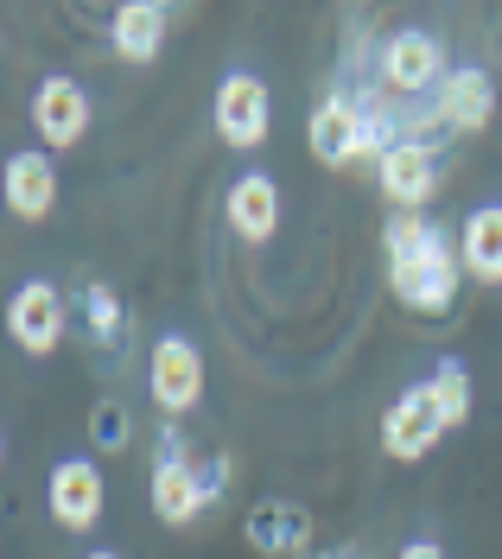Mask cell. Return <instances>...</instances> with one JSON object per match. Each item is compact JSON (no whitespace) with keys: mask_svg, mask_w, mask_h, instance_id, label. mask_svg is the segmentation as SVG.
<instances>
[{"mask_svg":"<svg viewBox=\"0 0 502 559\" xmlns=\"http://www.w3.org/2000/svg\"><path fill=\"white\" fill-rule=\"evenodd\" d=\"M382 248H389V286H395V299L407 312L439 318L458 306L465 261H458V242L439 236V223H427L420 210H389Z\"/></svg>","mask_w":502,"mask_h":559,"instance_id":"obj_1","label":"cell"},{"mask_svg":"<svg viewBox=\"0 0 502 559\" xmlns=\"http://www.w3.org/2000/svg\"><path fill=\"white\" fill-rule=\"evenodd\" d=\"M236 484V457L216 452L211 464L184 445V432L166 419L159 426V457H153V484H146V496H153V515L166 527H191L204 522L216 502H223V489Z\"/></svg>","mask_w":502,"mask_h":559,"instance_id":"obj_2","label":"cell"},{"mask_svg":"<svg viewBox=\"0 0 502 559\" xmlns=\"http://www.w3.org/2000/svg\"><path fill=\"white\" fill-rule=\"evenodd\" d=\"M445 76H452L445 70V45L427 26H395L375 45V83L389 96H401V103H432L445 90Z\"/></svg>","mask_w":502,"mask_h":559,"instance_id":"obj_3","label":"cell"},{"mask_svg":"<svg viewBox=\"0 0 502 559\" xmlns=\"http://www.w3.org/2000/svg\"><path fill=\"white\" fill-rule=\"evenodd\" d=\"M146 394L166 419H184L204 401V349L191 344L184 331H166L146 349Z\"/></svg>","mask_w":502,"mask_h":559,"instance_id":"obj_4","label":"cell"},{"mask_svg":"<svg viewBox=\"0 0 502 559\" xmlns=\"http://www.w3.org/2000/svg\"><path fill=\"white\" fill-rule=\"evenodd\" d=\"M211 121H216V134H223V146H242V153L267 146V134H274V96H267V83L249 76V70H229L216 83Z\"/></svg>","mask_w":502,"mask_h":559,"instance_id":"obj_5","label":"cell"},{"mask_svg":"<svg viewBox=\"0 0 502 559\" xmlns=\"http://www.w3.org/2000/svg\"><path fill=\"white\" fill-rule=\"evenodd\" d=\"M71 331L83 337V349H89L96 362H108V369L128 356V337H134L121 293H115V286H103V280H83V286L71 293Z\"/></svg>","mask_w":502,"mask_h":559,"instance_id":"obj_6","label":"cell"},{"mask_svg":"<svg viewBox=\"0 0 502 559\" xmlns=\"http://www.w3.org/2000/svg\"><path fill=\"white\" fill-rule=\"evenodd\" d=\"M7 331L26 356H51V349L71 337V299L51 286V280H26L13 299H7Z\"/></svg>","mask_w":502,"mask_h":559,"instance_id":"obj_7","label":"cell"},{"mask_svg":"<svg viewBox=\"0 0 502 559\" xmlns=\"http://www.w3.org/2000/svg\"><path fill=\"white\" fill-rule=\"evenodd\" d=\"M375 185H382L389 210H420V216H427V204L439 198V185H445L439 146H432V140H401L395 153H382Z\"/></svg>","mask_w":502,"mask_h":559,"instance_id":"obj_8","label":"cell"},{"mask_svg":"<svg viewBox=\"0 0 502 559\" xmlns=\"http://www.w3.org/2000/svg\"><path fill=\"white\" fill-rule=\"evenodd\" d=\"M45 509H51V522L64 527V534H89L108 509L103 471L89 457H58L51 464V484H45Z\"/></svg>","mask_w":502,"mask_h":559,"instance_id":"obj_9","label":"cell"},{"mask_svg":"<svg viewBox=\"0 0 502 559\" xmlns=\"http://www.w3.org/2000/svg\"><path fill=\"white\" fill-rule=\"evenodd\" d=\"M306 146L324 173H344V166H362V103L357 90H331L312 121H306Z\"/></svg>","mask_w":502,"mask_h":559,"instance_id":"obj_10","label":"cell"},{"mask_svg":"<svg viewBox=\"0 0 502 559\" xmlns=\"http://www.w3.org/2000/svg\"><path fill=\"white\" fill-rule=\"evenodd\" d=\"M89 90L76 83V76H38L33 90V128H38V146L45 153H64V146H76V140L89 134Z\"/></svg>","mask_w":502,"mask_h":559,"instance_id":"obj_11","label":"cell"},{"mask_svg":"<svg viewBox=\"0 0 502 559\" xmlns=\"http://www.w3.org/2000/svg\"><path fill=\"white\" fill-rule=\"evenodd\" d=\"M439 439H445V419L432 407L427 382H414L407 394H395V407L382 414V452L395 457V464H420Z\"/></svg>","mask_w":502,"mask_h":559,"instance_id":"obj_12","label":"cell"},{"mask_svg":"<svg viewBox=\"0 0 502 559\" xmlns=\"http://www.w3.org/2000/svg\"><path fill=\"white\" fill-rule=\"evenodd\" d=\"M7 210L20 223H45L58 210V166H51L45 146H20L7 159Z\"/></svg>","mask_w":502,"mask_h":559,"instance_id":"obj_13","label":"cell"},{"mask_svg":"<svg viewBox=\"0 0 502 559\" xmlns=\"http://www.w3.org/2000/svg\"><path fill=\"white\" fill-rule=\"evenodd\" d=\"M254 554H299V547H312V509L306 502H287V496H267V502H254L249 522H242Z\"/></svg>","mask_w":502,"mask_h":559,"instance_id":"obj_14","label":"cell"},{"mask_svg":"<svg viewBox=\"0 0 502 559\" xmlns=\"http://www.w3.org/2000/svg\"><path fill=\"white\" fill-rule=\"evenodd\" d=\"M490 115H497V76L477 70V64L452 70L445 90H439V121H445L452 134H483Z\"/></svg>","mask_w":502,"mask_h":559,"instance_id":"obj_15","label":"cell"},{"mask_svg":"<svg viewBox=\"0 0 502 559\" xmlns=\"http://www.w3.org/2000/svg\"><path fill=\"white\" fill-rule=\"evenodd\" d=\"M166 26H172V13L159 0H121L115 20H108V45H115L121 64H153L159 45H166Z\"/></svg>","mask_w":502,"mask_h":559,"instance_id":"obj_16","label":"cell"},{"mask_svg":"<svg viewBox=\"0 0 502 559\" xmlns=\"http://www.w3.org/2000/svg\"><path fill=\"white\" fill-rule=\"evenodd\" d=\"M223 210H229V229H236L242 242L261 248L274 229H280V185H274L267 173H242L236 185H229Z\"/></svg>","mask_w":502,"mask_h":559,"instance_id":"obj_17","label":"cell"},{"mask_svg":"<svg viewBox=\"0 0 502 559\" xmlns=\"http://www.w3.org/2000/svg\"><path fill=\"white\" fill-rule=\"evenodd\" d=\"M458 261L465 280L477 286H502V204H477L458 229Z\"/></svg>","mask_w":502,"mask_h":559,"instance_id":"obj_18","label":"cell"},{"mask_svg":"<svg viewBox=\"0 0 502 559\" xmlns=\"http://www.w3.org/2000/svg\"><path fill=\"white\" fill-rule=\"evenodd\" d=\"M427 394H432V407H439V419H445V432H458L470 419V369L458 356H445L427 376Z\"/></svg>","mask_w":502,"mask_h":559,"instance_id":"obj_19","label":"cell"},{"mask_svg":"<svg viewBox=\"0 0 502 559\" xmlns=\"http://www.w3.org/2000/svg\"><path fill=\"white\" fill-rule=\"evenodd\" d=\"M128 439H134L128 401H96V407H89V445L115 457V452H128Z\"/></svg>","mask_w":502,"mask_h":559,"instance_id":"obj_20","label":"cell"},{"mask_svg":"<svg viewBox=\"0 0 502 559\" xmlns=\"http://www.w3.org/2000/svg\"><path fill=\"white\" fill-rule=\"evenodd\" d=\"M401 559H445V547H439V540H407Z\"/></svg>","mask_w":502,"mask_h":559,"instance_id":"obj_21","label":"cell"},{"mask_svg":"<svg viewBox=\"0 0 502 559\" xmlns=\"http://www.w3.org/2000/svg\"><path fill=\"white\" fill-rule=\"evenodd\" d=\"M324 559H362V554H357V547H344V554H324Z\"/></svg>","mask_w":502,"mask_h":559,"instance_id":"obj_22","label":"cell"},{"mask_svg":"<svg viewBox=\"0 0 502 559\" xmlns=\"http://www.w3.org/2000/svg\"><path fill=\"white\" fill-rule=\"evenodd\" d=\"M83 559H121V554H108V547H96V554H83Z\"/></svg>","mask_w":502,"mask_h":559,"instance_id":"obj_23","label":"cell"}]
</instances>
